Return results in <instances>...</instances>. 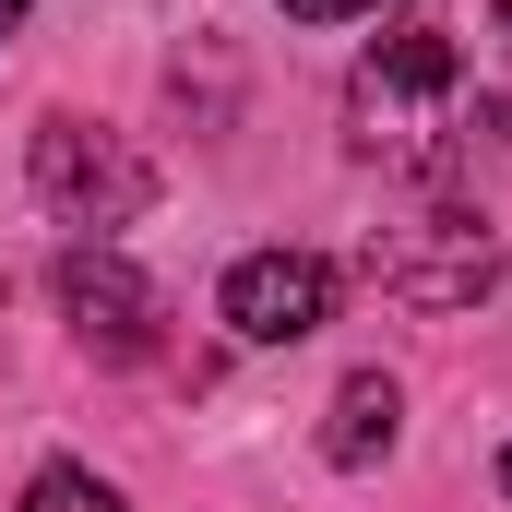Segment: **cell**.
<instances>
[{
	"mask_svg": "<svg viewBox=\"0 0 512 512\" xmlns=\"http://www.w3.org/2000/svg\"><path fill=\"white\" fill-rule=\"evenodd\" d=\"M512 131V0H405L346 72V143L393 179H453Z\"/></svg>",
	"mask_w": 512,
	"mask_h": 512,
	"instance_id": "1",
	"label": "cell"
},
{
	"mask_svg": "<svg viewBox=\"0 0 512 512\" xmlns=\"http://www.w3.org/2000/svg\"><path fill=\"white\" fill-rule=\"evenodd\" d=\"M36 191H48V215L60 227H131L143 203H155V167L131 155L120 131H96V120H36Z\"/></svg>",
	"mask_w": 512,
	"mask_h": 512,
	"instance_id": "2",
	"label": "cell"
},
{
	"mask_svg": "<svg viewBox=\"0 0 512 512\" xmlns=\"http://www.w3.org/2000/svg\"><path fill=\"white\" fill-rule=\"evenodd\" d=\"M215 310L239 322V346H298V334L334 322V262L322 251H239Z\"/></svg>",
	"mask_w": 512,
	"mask_h": 512,
	"instance_id": "3",
	"label": "cell"
},
{
	"mask_svg": "<svg viewBox=\"0 0 512 512\" xmlns=\"http://www.w3.org/2000/svg\"><path fill=\"white\" fill-rule=\"evenodd\" d=\"M60 310H72V334H84L108 370H120V358H155V286H143L108 239L60 251Z\"/></svg>",
	"mask_w": 512,
	"mask_h": 512,
	"instance_id": "4",
	"label": "cell"
},
{
	"mask_svg": "<svg viewBox=\"0 0 512 512\" xmlns=\"http://www.w3.org/2000/svg\"><path fill=\"white\" fill-rule=\"evenodd\" d=\"M382 286L429 298V310L477 298V286H489V227H477V215H417V239H405V251H382Z\"/></svg>",
	"mask_w": 512,
	"mask_h": 512,
	"instance_id": "5",
	"label": "cell"
},
{
	"mask_svg": "<svg viewBox=\"0 0 512 512\" xmlns=\"http://www.w3.org/2000/svg\"><path fill=\"white\" fill-rule=\"evenodd\" d=\"M393 429H405V393H393V370H346L334 382V417H322V453L358 477V465H382Z\"/></svg>",
	"mask_w": 512,
	"mask_h": 512,
	"instance_id": "6",
	"label": "cell"
},
{
	"mask_svg": "<svg viewBox=\"0 0 512 512\" xmlns=\"http://www.w3.org/2000/svg\"><path fill=\"white\" fill-rule=\"evenodd\" d=\"M24 512H131L108 477H84V465H36V489H24Z\"/></svg>",
	"mask_w": 512,
	"mask_h": 512,
	"instance_id": "7",
	"label": "cell"
},
{
	"mask_svg": "<svg viewBox=\"0 0 512 512\" xmlns=\"http://www.w3.org/2000/svg\"><path fill=\"white\" fill-rule=\"evenodd\" d=\"M298 24H358V12H382V0H286Z\"/></svg>",
	"mask_w": 512,
	"mask_h": 512,
	"instance_id": "8",
	"label": "cell"
},
{
	"mask_svg": "<svg viewBox=\"0 0 512 512\" xmlns=\"http://www.w3.org/2000/svg\"><path fill=\"white\" fill-rule=\"evenodd\" d=\"M24 12H36V0H0V36H12V24H24Z\"/></svg>",
	"mask_w": 512,
	"mask_h": 512,
	"instance_id": "9",
	"label": "cell"
},
{
	"mask_svg": "<svg viewBox=\"0 0 512 512\" xmlns=\"http://www.w3.org/2000/svg\"><path fill=\"white\" fill-rule=\"evenodd\" d=\"M501 489H512V453H501Z\"/></svg>",
	"mask_w": 512,
	"mask_h": 512,
	"instance_id": "10",
	"label": "cell"
}]
</instances>
